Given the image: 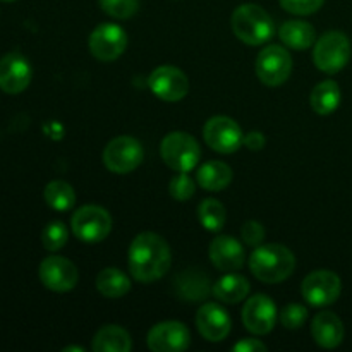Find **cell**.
I'll return each instance as SVG.
<instances>
[{"label":"cell","instance_id":"19","mask_svg":"<svg viewBox=\"0 0 352 352\" xmlns=\"http://www.w3.org/2000/svg\"><path fill=\"white\" fill-rule=\"evenodd\" d=\"M311 336L323 349H336L344 340V323L336 313L322 311L311 323Z\"/></svg>","mask_w":352,"mask_h":352},{"label":"cell","instance_id":"27","mask_svg":"<svg viewBox=\"0 0 352 352\" xmlns=\"http://www.w3.org/2000/svg\"><path fill=\"white\" fill-rule=\"evenodd\" d=\"M45 201L57 212H67L76 205V192L72 186L65 181L48 182L43 191Z\"/></svg>","mask_w":352,"mask_h":352},{"label":"cell","instance_id":"8","mask_svg":"<svg viewBox=\"0 0 352 352\" xmlns=\"http://www.w3.org/2000/svg\"><path fill=\"white\" fill-rule=\"evenodd\" d=\"M292 72V57L280 45L263 48L256 57V76L263 85L280 86Z\"/></svg>","mask_w":352,"mask_h":352},{"label":"cell","instance_id":"18","mask_svg":"<svg viewBox=\"0 0 352 352\" xmlns=\"http://www.w3.org/2000/svg\"><path fill=\"white\" fill-rule=\"evenodd\" d=\"M210 260L219 270L236 272L243 268L246 253L237 239L230 236H219L210 244Z\"/></svg>","mask_w":352,"mask_h":352},{"label":"cell","instance_id":"33","mask_svg":"<svg viewBox=\"0 0 352 352\" xmlns=\"http://www.w3.org/2000/svg\"><path fill=\"white\" fill-rule=\"evenodd\" d=\"M325 0H280L282 9L296 16H309L322 9Z\"/></svg>","mask_w":352,"mask_h":352},{"label":"cell","instance_id":"3","mask_svg":"<svg viewBox=\"0 0 352 352\" xmlns=\"http://www.w3.org/2000/svg\"><path fill=\"white\" fill-rule=\"evenodd\" d=\"M230 26H232L234 34L243 43L251 45V47L267 43L275 33L272 17L263 7L254 6V3H243L237 7L230 17Z\"/></svg>","mask_w":352,"mask_h":352},{"label":"cell","instance_id":"21","mask_svg":"<svg viewBox=\"0 0 352 352\" xmlns=\"http://www.w3.org/2000/svg\"><path fill=\"white\" fill-rule=\"evenodd\" d=\"M250 289V282H248L246 277L230 272V274H227L226 277H222L219 282L213 284L212 294L219 301L226 302V305H237V302L248 298Z\"/></svg>","mask_w":352,"mask_h":352},{"label":"cell","instance_id":"13","mask_svg":"<svg viewBox=\"0 0 352 352\" xmlns=\"http://www.w3.org/2000/svg\"><path fill=\"white\" fill-rule=\"evenodd\" d=\"M41 284L54 292H67L76 287L79 272L71 260L64 256L45 258L38 268Z\"/></svg>","mask_w":352,"mask_h":352},{"label":"cell","instance_id":"29","mask_svg":"<svg viewBox=\"0 0 352 352\" xmlns=\"http://www.w3.org/2000/svg\"><path fill=\"white\" fill-rule=\"evenodd\" d=\"M69 232L65 223L58 222H50L41 232V243H43V248L48 251H58L67 244Z\"/></svg>","mask_w":352,"mask_h":352},{"label":"cell","instance_id":"17","mask_svg":"<svg viewBox=\"0 0 352 352\" xmlns=\"http://www.w3.org/2000/svg\"><path fill=\"white\" fill-rule=\"evenodd\" d=\"M196 325L199 333L210 342H222L232 329V320L226 308L217 302H206L196 313Z\"/></svg>","mask_w":352,"mask_h":352},{"label":"cell","instance_id":"9","mask_svg":"<svg viewBox=\"0 0 352 352\" xmlns=\"http://www.w3.org/2000/svg\"><path fill=\"white\" fill-rule=\"evenodd\" d=\"M301 292L308 305L315 306V308H325L339 299L340 292H342V282H340L339 275L333 272L316 270L302 280Z\"/></svg>","mask_w":352,"mask_h":352},{"label":"cell","instance_id":"23","mask_svg":"<svg viewBox=\"0 0 352 352\" xmlns=\"http://www.w3.org/2000/svg\"><path fill=\"white\" fill-rule=\"evenodd\" d=\"M196 181L206 191H222L232 182V168L223 162H206L199 167Z\"/></svg>","mask_w":352,"mask_h":352},{"label":"cell","instance_id":"11","mask_svg":"<svg viewBox=\"0 0 352 352\" xmlns=\"http://www.w3.org/2000/svg\"><path fill=\"white\" fill-rule=\"evenodd\" d=\"M127 47V34L117 24H100L89 34V52L102 62H112L124 54Z\"/></svg>","mask_w":352,"mask_h":352},{"label":"cell","instance_id":"36","mask_svg":"<svg viewBox=\"0 0 352 352\" xmlns=\"http://www.w3.org/2000/svg\"><path fill=\"white\" fill-rule=\"evenodd\" d=\"M265 143H267V140H265L263 134L258 133V131H251V133H248V136L244 138V144L253 151L263 150Z\"/></svg>","mask_w":352,"mask_h":352},{"label":"cell","instance_id":"2","mask_svg":"<svg viewBox=\"0 0 352 352\" xmlns=\"http://www.w3.org/2000/svg\"><path fill=\"white\" fill-rule=\"evenodd\" d=\"M250 268L258 280L278 284L292 275L296 258L294 253L282 244H261L250 256Z\"/></svg>","mask_w":352,"mask_h":352},{"label":"cell","instance_id":"6","mask_svg":"<svg viewBox=\"0 0 352 352\" xmlns=\"http://www.w3.org/2000/svg\"><path fill=\"white\" fill-rule=\"evenodd\" d=\"M71 227L79 241L86 244H96L109 237L112 230V217L102 206L86 205L72 215Z\"/></svg>","mask_w":352,"mask_h":352},{"label":"cell","instance_id":"4","mask_svg":"<svg viewBox=\"0 0 352 352\" xmlns=\"http://www.w3.org/2000/svg\"><path fill=\"white\" fill-rule=\"evenodd\" d=\"M160 155L172 170L191 172L201 160V148L191 134L174 131L162 140Z\"/></svg>","mask_w":352,"mask_h":352},{"label":"cell","instance_id":"32","mask_svg":"<svg viewBox=\"0 0 352 352\" xmlns=\"http://www.w3.org/2000/svg\"><path fill=\"white\" fill-rule=\"evenodd\" d=\"M308 320V309L301 305H289L280 311V322L285 329L296 330Z\"/></svg>","mask_w":352,"mask_h":352},{"label":"cell","instance_id":"16","mask_svg":"<svg viewBox=\"0 0 352 352\" xmlns=\"http://www.w3.org/2000/svg\"><path fill=\"white\" fill-rule=\"evenodd\" d=\"M277 322V306L268 296L256 294L243 308V323L254 336H267Z\"/></svg>","mask_w":352,"mask_h":352},{"label":"cell","instance_id":"28","mask_svg":"<svg viewBox=\"0 0 352 352\" xmlns=\"http://www.w3.org/2000/svg\"><path fill=\"white\" fill-rule=\"evenodd\" d=\"M198 219L199 223L210 232H219L223 229L227 219V212L223 205L217 199L208 198L199 203L198 206Z\"/></svg>","mask_w":352,"mask_h":352},{"label":"cell","instance_id":"22","mask_svg":"<svg viewBox=\"0 0 352 352\" xmlns=\"http://www.w3.org/2000/svg\"><path fill=\"white\" fill-rule=\"evenodd\" d=\"M133 347L129 333L117 325H107L93 337L91 349L96 352H129Z\"/></svg>","mask_w":352,"mask_h":352},{"label":"cell","instance_id":"7","mask_svg":"<svg viewBox=\"0 0 352 352\" xmlns=\"http://www.w3.org/2000/svg\"><path fill=\"white\" fill-rule=\"evenodd\" d=\"M144 158L143 146L136 138L119 136L103 150V164L113 174H129L136 170Z\"/></svg>","mask_w":352,"mask_h":352},{"label":"cell","instance_id":"35","mask_svg":"<svg viewBox=\"0 0 352 352\" xmlns=\"http://www.w3.org/2000/svg\"><path fill=\"white\" fill-rule=\"evenodd\" d=\"M234 351L236 352H265L267 351V346H265V344L258 339H244L234 346Z\"/></svg>","mask_w":352,"mask_h":352},{"label":"cell","instance_id":"30","mask_svg":"<svg viewBox=\"0 0 352 352\" xmlns=\"http://www.w3.org/2000/svg\"><path fill=\"white\" fill-rule=\"evenodd\" d=\"M103 12L116 19H129L138 12L140 0H100Z\"/></svg>","mask_w":352,"mask_h":352},{"label":"cell","instance_id":"15","mask_svg":"<svg viewBox=\"0 0 352 352\" xmlns=\"http://www.w3.org/2000/svg\"><path fill=\"white\" fill-rule=\"evenodd\" d=\"M146 344L155 352H181L191 346V333L181 322H162L148 332Z\"/></svg>","mask_w":352,"mask_h":352},{"label":"cell","instance_id":"38","mask_svg":"<svg viewBox=\"0 0 352 352\" xmlns=\"http://www.w3.org/2000/svg\"><path fill=\"white\" fill-rule=\"evenodd\" d=\"M2 2H14V0H2Z\"/></svg>","mask_w":352,"mask_h":352},{"label":"cell","instance_id":"5","mask_svg":"<svg viewBox=\"0 0 352 352\" xmlns=\"http://www.w3.org/2000/svg\"><path fill=\"white\" fill-rule=\"evenodd\" d=\"M351 58V41L340 31H329L318 38L313 50V62L320 71L337 74Z\"/></svg>","mask_w":352,"mask_h":352},{"label":"cell","instance_id":"14","mask_svg":"<svg viewBox=\"0 0 352 352\" xmlns=\"http://www.w3.org/2000/svg\"><path fill=\"white\" fill-rule=\"evenodd\" d=\"M33 69L19 52H10L0 58V89L7 95H19L30 86Z\"/></svg>","mask_w":352,"mask_h":352},{"label":"cell","instance_id":"34","mask_svg":"<svg viewBox=\"0 0 352 352\" xmlns=\"http://www.w3.org/2000/svg\"><path fill=\"white\" fill-rule=\"evenodd\" d=\"M241 237H243V243L246 246L251 248H258L261 246L265 239V229L260 222H254V220H250L243 226L241 229Z\"/></svg>","mask_w":352,"mask_h":352},{"label":"cell","instance_id":"1","mask_svg":"<svg viewBox=\"0 0 352 352\" xmlns=\"http://www.w3.org/2000/svg\"><path fill=\"white\" fill-rule=\"evenodd\" d=\"M170 248L164 237L153 232L134 237L129 248V270L138 282L150 284L158 280L170 270Z\"/></svg>","mask_w":352,"mask_h":352},{"label":"cell","instance_id":"24","mask_svg":"<svg viewBox=\"0 0 352 352\" xmlns=\"http://www.w3.org/2000/svg\"><path fill=\"white\" fill-rule=\"evenodd\" d=\"M340 100H342V93H340L339 85L332 79H327V81L315 86L311 96H309L311 109L318 116H330V113L336 112L340 105Z\"/></svg>","mask_w":352,"mask_h":352},{"label":"cell","instance_id":"31","mask_svg":"<svg viewBox=\"0 0 352 352\" xmlns=\"http://www.w3.org/2000/svg\"><path fill=\"white\" fill-rule=\"evenodd\" d=\"M195 191V181L189 177L188 172H177V175L172 177L170 184H168V192L177 201H188L189 198H192Z\"/></svg>","mask_w":352,"mask_h":352},{"label":"cell","instance_id":"12","mask_svg":"<svg viewBox=\"0 0 352 352\" xmlns=\"http://www.w3.org/2000/svg\"><path fill=\"white\" fill-rule=\"evenodd\" d=\"M148 86L164 102H179L189 93V79L174 65H160L148 78Z\"/></svg>","mask_w":352,"mask_h":352},{"label":"cell","instance_id":"37","mask_svg":"<svg viewBox=\"0 0 352 352\" xmlns=\"http://www.w3.org/2000/svg\"><path fill=\"white\" fill-rule=\"evenodd\" d=\"M69 351H78V352H85V347H65L64 352H69Z\"/></svg>","mask_w":352,"mask_h":352},{"label":"cell","instance_id":"10","mask_svg":"<svg viewBox=\"0 0 352 352\" xmlns=\"http://www.w3.org/2000/svg\"><path fill=\"white\" fill-rule=\"evenodd\" d=\"M203 136L212 150L223 155L234 153L244 143V134L239 124L226 116H215L208 119L203 127Z\"/></svg>","mask_w":352,"mask_h":352},{"label":"cell","instance_id":"26","mask_svg":"<svg viewBox=\"0 0 352 352\" xmlns=\"http://www.w3.org/2000/svg\"><path fill=\"white\" fill-rule=\"evenodd\" d=\"M175 287H177V294L184 301H201L206 298L210 292V282L208 277L203 274H198L196 270H188L175 277Z\"/></svg>","mask_w":352,"mask_h":352},{"label":"cell","instance_id":"20","mask_svg":"<svg viewBox=\"0 0 352 352\" xmlns=\"http://www.w3.org/2000/svg\"><path fill=\"white\" fill-rule=\"evenodd\" d=\"M278 36H280L282 43L292 50H308L315 43L316 31L306 21L292 19L282 24L278 30Z\"/></svg>","mask_w":352,"mask_h":352},{"label":"cell","instance_id":"25","mask_svg":"<svg viewBox=\"0 0 352 352\" xmlns=\"http://www.w3.org/2000/svg\"><path fill=\"white\" fill-rule=\"evenodd\" d=\"M96 289L109 299H119L129 292L131 280L122 270L116 267L103 268L96 277Z\"/></svg>","mask_w":352,"mask_h":352}]
</instances>
